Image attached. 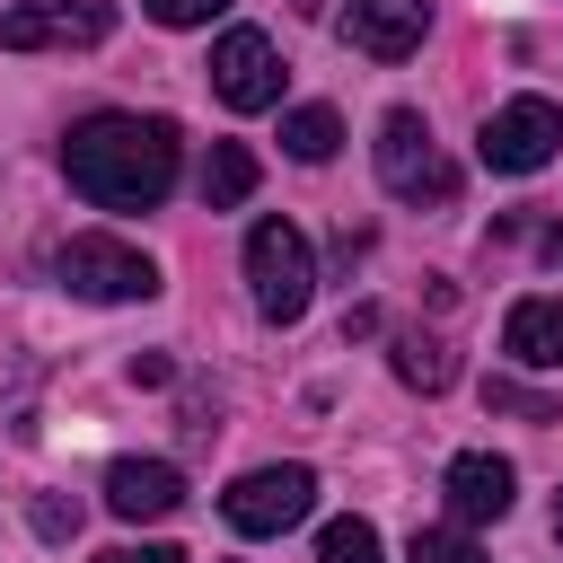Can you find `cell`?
<instances>
[{"label": "cell", "mask_w": 563, "mask_h": 563, "mask_svg": "<svg viewBox=\"0 0 563 563\" xmlns=\"http://www.w3.org/2000/svg\"><path fill=\"white\" fill-rule=\"evenodd\" d=\"M62 176L97 211H150L176 185V123L167 114H88L62 141Z\"/></svg>", "instance_id": "1"}, {"label": "cell", "mask_w": 563, "mask_h": 563, "mask_svg": "<svg viewBox=\"0 0 563 563\" xmlns=\"http://www.w3.org/2000/svg\"><path fill=\"white\" fill-rule=\"evenodd\" d=\"M246 290H255V317H264V325L308 317L317 264H308V238H299L290 220H255V229H246Z\"/></svg>", "instance_id": "2"}, {"label": "cell", "mask_w": 563, "mask_h": 563, "mask_svg": "<svg viewBox=\"0 0 563 563\" xmlns=\"http://www.w3.org/2000/svg\"><path fill=\"white\" fill-rule=\"evenodd\" d=\"M53 273H62V290H79V299H97V308H123V299H158V264L141 255V246H123V238H70L62 255H53Z\"/></svg>", "instance_id": "3"}, {"label": "cell", "mask_w": 563, "mask_h": 563, "mask_svg": "<svg viewBox=\"0 0 563 563\" xmlns=\"http://www.w3.org/2000/svg\"><path fill=\"white\" fill-rule=\"evenodd\" d=\"M378 185H387L396 202H449V194H457V167L440 158L431 123H422L413 106H396V114L378 123Z\"/></svg>", "instance_id": "4"}, {"label": "cell", "mask_w": 563, "mask_h": 563, "mask_svg": "<svg viewBox=\"0 0 563 563\" xmlns=\"http://www.w3.org/2000/svg\"><path fill=\"white\" fill-rule=\"evenodd\" d=\"M475 150H484L493 176H537V167L563 150V106H554V97H510V106L484 114Z\"/></svg>", "instance_id": "5"}, {"label": "cell", "mask_w": 563, "mask_h": 563, "mask_svg": "<svg viewBox=\"0 0 563 563\" xmlns=\"http://www.w3.org/2000/svg\"><path fill=\"white\" fill-rule=\"evenodd\" d=\"M308 510H317V475H308V466H255V475H238L229 501H220V519H229L238 537H282V528H299Z\"/></svg>", "instance_id": "6"}, {"label": "cell", "mask_w": 563, "mask_h": 563, "mask_svg": "<svg viewBox=\"0 0 563 563\" xmlns=\"http://www.w3.org/2000/svg\"><path fill=\"white\" fill-rule=\"evenodd\" d=\"M211 97H220V106H238V114L282 106V53H273V35L229 26V35L211 44Z\"/></svg>", "instance_id": "7"}, {"label": "cell", "mask_w": 563, "mask_h": 563, "mask_svg": "<svg viewBox=\"0 0 563 563\" xmlns=\"http://www.w3.org/2000/svg\"><path fill=\"white\" fill-rule=\"evenodd\" d=\"M106 35H114V0H26V9L0 18L9 53H44V44L79 53V44H106Z\"/></svg>", "instance_id": "8"}, {"label": "cell", "mask_w": 563, "mask_h": 563, "mask_svg": "<svg viewBox=\"0 0 563 563\" xmlns=\"http://www.w3.org/2000/svg\"><path fill=\"white\" fill-rule=\"evenodd\" d=\"M185 501V475L167 457H114L106 466V510L114 519H167Z\"/></svg>", "instance_id": "9"}, {"label": "cell", "mask_w": 563, "mask_h": 563, "mask_svg": "<svg viewBox=\"0 0 563 563\" xmlns=\"http://www.w3.org/2000/svg\"><path fill=\"white\" fill-rule=\"evenodd\" d=\"M449 510L457 519H501L510 501H519V475H510V457H493V449H466V457H449Z\"/></svg>", "instance_id": "10"}, {"label": "cell", "mask_w": 563, "mask_h": 563, "mask_svg": "<svg viewBox=\"0 0 563 563\" xmlns=\"http://www.w3.org/2000/svg\"><path fill=\"white\" fill-rule=\"evenodd\" d=\"M431 26V0H352V44L369 62H405Z\"/></svg>", "instance_id": "11"}, {"label": "cell", "mask_w": 563, "mask_h": 563, "mask_svg": "<svg viewBox=\"0 0 563 563\" xmlns=\"http://www.w3.org/2000/svg\"><path fill=\"white\" fill-rule=\"evenodd\" d=\"M501 352L519 369H563V299H519L501 317Z\"/></svg>", "instance_id": "12"}, {"label": "cell", "mask_w": 563, "mask_h": 563, "mask_svg": "<svg viewBox=\"0 0 563 563\" xmlns=\"http://www.w3.org/2000/svg\"><path fill=\"white\" fill-rule=\"evenodd\" d=\"M255 194V150L246 141H211V158H202V202L211 211H238Z\"/></svg>", "instance_id": "13"}, {"label": "cell", "mask_w": 563, "mask_h": 563, "mask_svg": "<svg viewBox=\"0 0 563 563\" xmlns=\"http://www.w3.org/2000/svg\"><path fill=\"white\" fill-rule=\"evenodd\" d=\"M334 141H343L334 106H290V114H282V150H290L299 167H325V158H334Z\"/></svg>", "instance_id": "14"}, {"label": "cell", "mask_w": 563, "mask_h": 563, "mask_svg": "<svg viewBox=\"0 0 563 563\" xmlns=\"http://www.w3.org/2000/svg\"><path fill=\"white\" fill-rule=\"evenodd\" d=\"M396 378H405V387H422V396H440V387L457 378V361H449V343H440V334H396Z\"/></svg>", "instance_id": "15"}, {"label": "cell", "mask_w": 563, "mask_h": 563, "mask_svg": "<svg viewBox=\"0 0 563 563\" xmlns=\"http://www.w3.org/2000/svg\"><path fill=\"white\" fill-rule=\"evenodd\" d=\"M317 563H378V528H369V519H325Z\"/></svg>", "instance_id": "16"}, {"label": "cell", "mask_w": 563, "mask_h": 563, "mask_svg": "<svg viewBox=\"0 0 563 563\" xmlns=\"http://www.w3.org/2000/svg\"><path fill=\"white\" fill-rule=\"evenodd\" d=\"M405 563H484V545H475V537H457V528H422Z\"/></svg>", "instance_id": "17"}, {"label": "cell", "mask_w": 563, "mask_h": 563, "mask_svg": "<svg viewBox=\"0 0 563 563\" xmlns=\"http://www.w3.org/2000/svg\"><path fill=\"white\" fill-rule=\"evenodd\" d=\"M141 9H150L158 26H211V18L229 9V0H141Z\"/></svg>", "instance_id": "18"}, {"label": "cell", "mask_w": 563, "mask_h": 563, "mask_svg": "<svg viewBox=\"0 0 563 563\" xmlns=\"http://www.w3.org/2000/svg\"><path fill=\"white\" fill-rule=\"evenodd\" d=\"M484 396H493V413H528V422H554V405H545V396H528V387H510V378H493Z\"/></svg>", "instance_id": "19"}, {"label": "cell", "mask_w": 563, "mask_h": 563, "mask_svg": "<svg viewBox=\"0 0 563 563\" xmlns=\"http://www.w3.org/2000/svg\"><path fill=\"white\" fill-rule=\"evenodd\" d=\"M35 537H79V501L44 493V501H35Z\"/></svg>", "instance_id": "20"}, {"label": "cell", "mask_w": 563, "mask_h": 563, "mask_svg": "<svg viewBox=\"0 0 563 563\" xmlns=\"http://www.w3.org/2000/svg\"><path fill=\"white\" fill-rule=\"evenodd\" d=\"M167 378H176L167 352H132V387H167Z\"/></svg>", "instance_id": "21"}, {"label": "cell", "mask_w": 563, "mask_h": 563, "mask_svg": "<svg viewBox=\"0 0 563 563\" xmlns=\"http://www.w3.org/2000/svg\"><path fill=\"white\" fill-rule=\"evenodd\" d=\"M97 563H185L176 545H114V554H97Z\"/></svg>", "instance_id": "22"}, {"label": "cell", "mask_w": 563, "mask_h": 563, "mask_svg": "<svg viewBox=\"0 0 563 563\" xmlns=\"http://www.w3.org/2000/svg\"><path fill=\"white\" fill-rule=\"evenodd\" d=\"M537 246H545V255L563 264V220H545V229H537Z\"/></svg>", "instance_id": "23"}, {"label": "cell", "mask_w": 563, "mask_h": 563, "mask_svg": "<svg viewBox=\"0 0 563 563\" xmlns=\"http://www.w3.org/2000/svg\"><path fill=\"white\" fill-rule=\"evenodd\" d=\"M554 537H563V493H554Z\"/></svg>", "instance_id": "24"}]
</instances>
